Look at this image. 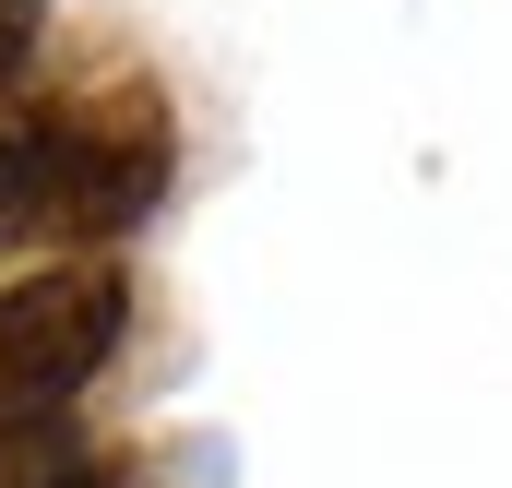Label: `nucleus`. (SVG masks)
Listing matches in <instances>:
<instances>
[{"label":"nucleus","instance_id":"obj_1","mask_svg":"<svg viewBox=\"0 0 512 488\" xmlns=\"http://www.w3.org/2000/svg\"><path fill=\"white\" fill-rule=\"evenodd\" d=\"M155 191H167V108L143 84H108V96L0 84V239H120Z\"/></svg>","mask_w":512,"mask_h":488},{"label":"nucleus","instance_id":"obj_2","mask_svg":"<svg viewBox=\"0 0 512 488\" xmlns=\"http://www.w3.org/2000/svg\"><path fill=\"white\" fill-rule=\"evenodd\" d=\"M120 346V274L108 262H48L24 286H0V441L60 429V405L96 381Z\"/></svg>","mask_w":512,"mask_h":488},{"label":"nucleus","instance_id":"obj_3","mask_svg":"<svg viewBox=\"0 0 512 488\" xmlns=\"http://www.w3.org/2000/svg\"><path fill=\"white\" fill-rule=\"evenodd\" d=\"M0 488H108V465L60 429H24V441H0Z\"/></svg>","mask_w":512,"mask_h":488},{"label":"nucleus","instance_id":"obj_4","mask_svg":"<svg viewBox=\"0 0 512 488\" xmlns=\"http://www.w3.org/2000/svg\"><path fill=\"white\" fill-rule=\"evenodd\" d=\"M36 12H48V0H0V84L24 72V48H36Z\"/></svg>","mask_w":512,"mask_h":488}]
</instances>
